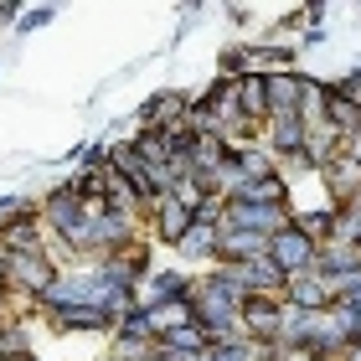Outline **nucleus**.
<instances>
[{
  "label": "nucleus",
  "mask_w": 361,
  "mask_h": 361,
  "mask_svg": "<svg viewBox=\"0 0 361 361\" xmlns=\"http://www.w3.org/2000/svg\"><path fill=\"white\" fill-rule=\"evenodd\" d=\"M176 248L186 253L191 264H212V258H217V227H202V222H191V227H186V238H180Z\"/></svg>",
  "instance_id": "4"
},
{
  "label": "nucleus",
  "mask_w": 361,
  "mask_h": 361,
  "mask_svg": "<svg viewBox=\"0 0 361 361\" xmlns=\"http://www.w3.org/2000/svg\"><path fill=\"white\" fill-rule=\"evenodd\" d=\"M6 315H11V300H0V320H6Z\"/></svg>",
  "instance_id": "7"
},
{
  "label": "nucleus",
  "mask_w": 361,
  "mask_h": 361,
  "mask_svg": "<svg viewBox=\"0 0 361 361\" xmlns=\"http://www.w3.org/2000/svg\"><path fill=\"white\" fill-rule=\"evenodd\" d=\"M0 300H11V258L0 253Z\"/></svg>",
  "instance_id": "6"
},
{
  "label": "nucleus",
  "mask_w": 361,
  "mask_h": 361,
  "mask_svg": "<svg viewBox=\"0 0 361 361\" xmlns=\"http://www.w3.org/2000/svg\"><path fill=\"white\" fill-rule=\"evenodd\" d=\"M269 258H274V269L284 274V279L310 274V269H315V243L300 238L294 227H284V233H274V238H269Z\"/></svg>",
  "instance_id": "1"
},
{
  "label": "nucleus",
  "mask_w": 361,
  "mask_h": 361,
  "mask_svg": "<svg viewBox=\"0 0 361 361\" xmlns=\"http://www.w3.org/2000/svg\"><path fill=\"white\" fill-rule=\"evenodd\" d=\"M52 331H62V336H78V331H114V320L104 315V310H93V305H62V310H47L42 315Z\"/></svg>",
  "instance_id": "3"
},
{
  "label": "nucleus",
  "mask_w": 361,
  "mask_h": 361,
  "mask_svg": "<svg viewBox=\"0 0 361 361\" xmlns=\"http://www.w3.org/2000/svg\"><path fill=\"white\" fill-rule=\"evenodd\" d=\"M145 212H150V238H155V243H180V238H186V227H191V207L180 202L176 191L155 196V202L145 207Z\"/></svg>",
  "instance_id": "2"
},
{
  "label": "nucleus",
  "mask_w": 361,
  "mask_h": 361,
  "mask_svg": "<svg viewBox=\"0 0 361 361\" xmlns=\"http://www.w3.org/2000/svg\"><path fill=\"white\" fill-rule=\"evenodd\" d=\"M47 21H52V11H31V16H21V31H37V26H47Z\"/></svg>",
  "instance_id": "5"
}]
</instances>
